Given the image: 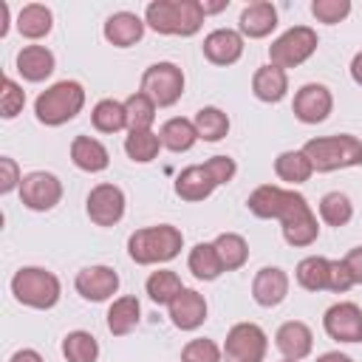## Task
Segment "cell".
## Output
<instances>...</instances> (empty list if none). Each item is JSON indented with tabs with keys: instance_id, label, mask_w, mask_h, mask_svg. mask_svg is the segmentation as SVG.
<instances>
[{
	"instance_id": "6da1fadb",
	"label": "cell",
	"mask_w": 362,
	"mask_h": 362,
	"mask_svg": "<svg viewBox=\"0 0 362 362\" xmlns=\"http://www.w3.org/2000/svg\"><path fill=\"white\" fill-rule=\"evenodd\" d=\"M144 23L156 34L192 37L204 25V11L198 0H153L144 8Z\"/></svg>"
},
{
	"instance_id": "7a4b0ae2",
	"label": "cell",
	"mask_w": 362,
	"mask_h": 362,
	"mask_svg": "<svg viewBox=\"0 0 362 362\" xmlns=\"http://www.w3.org/2000/svg\"><path fill=\"white\" fill-rule=\"evenodd\" d=\"M184 246V235L173 223H158V226H144L136 229L127 238V255L139 266H153V263H167L178 257Z\"/></svg>"
},
{
	"instance_id": "3957f363",
	"label": "cell",
	"mask_w": 362,
	"mask_h": 362,
	"mask_svg": "<svg viewBox=\"0 0 362 362\" xmlns=\"http://www.w3.org/2000/svg\"><path fill=\"white\" fill-rule=\"evenodd\" d=\"M303 153L308 156L314 173H334L345 167L362 164V141L351 133L339 136H317L303 144Z\"/></svg>"
},
{
	"instance_id": "277c9868",
	"label": "cell",
	"mask_w": 362,
	"mask_h": 362,
	"mask_svg": "<svg viewBox=\"0 0 362 362\" xmlns=\"http://www.w3.org/2000/svg\"><path fill=\"white\" fill-rule=\"evenodd\" d=\"M82 107H85V88L76 79H62V82H54L51 88H45L37 96L34 116H37L40 124L59 127V124L76 119Z\"/></svg>"
},
{
	"instance_id": "5b68a950",
	"label": "cell",
	"mask_w": 362,
	"mask_h": 362,
	"mask_svg": "<svg viewBox=\"0 0 362 362\" xmlns=\"http://www.w3.org/2000/svg\"><path fill=\"white\" fill-rule=\"evenodd\" d=\"M11 294L17 303H23L28 308L48 311L59 303L62 286H59V277L42 266H23L11 277Z\"/></svg>"
},
{
	"instance_id": "8992f818",
	"label": "cell",
	"mask_w": 362,
	"mask_h": 362,
	"mask_svg": "<svg viewBox=\"0 0 362 362\" xmlns=\"http://www.w3.org/2000/svg\"><path fill=\"white\" fill-rule=\"evenodd\" d=\"M320 37L311 25H291L288 31H283L272 45H269V59L277 68H297L305 59H311V54L317 51Z\"/></svg>"
},
{
	"instance_id": "52a82bcc",
	"label": "cell",
	"mask_w": 362,
	"mask_h": 362,
	"mask_svg": "<svg viewBox=\"0 0 362 362\" xmlns=\"http://www.w3.org/2000/svg\"><path fill=\"white\" fill-rule=\"evenodd\" d=\"M280 229H283V240L288 246H297V249L311 246L320 238L317 215H314V209L308 206V201L297 189L291 192V201L280 215Z\"/></svg>"
},
{
	"instance_id": "ba28073f",
	"label": "cell",
	"mask_w": 362,
	"mask_h": 362,
	"mask_svg": "<svg viewBox=\"0 0 362 362\" xmlns=\"http://www.w3.org/2000/svg\"><path fill=\"white\" fill-rule=\"evenodd\" d=\"M141 93L156 102V107H173L184 93V71L175 62H153L141 74Z\"/></svg>"
},
{
	"instance_id": "9c48e42d",
	"label": "cell",
	"mask_w": 362,
	"mask_h": 362,
	"mask_svg": "<svg viewBox=\"0 0 362 362\" xmlns=\"http://www.w3.org/2000/svg\"><path fill=\"white\" fill-rule=\"evenodd\" d=\"M266 331L255 322H238L229 328L223 342V359L226 362H263L266 359Z\"/></svg>"
},
{
	"instance_id": "30bf717a",
	"label": "cell",
	"mask_w": 362,
	"mask_h": 362,
	"mask_svg": "<svg viewBox=\"0 0 362 362\" xmlns=\"http://www.w3.org/2000/svg\"><path fill=\"white\" fill-rule=\"evenodd\" d=\"M17 192H20L23 206H28L34 212H48L62 201V181L54 173L34 170V173L23 175V184Z\"/></svg>"
},
{
	"instance_id": "8fae6325",
	"label": "cell",
	"mask_w": 362,
	"mask_h": 362,
	"mask_svg": "<svg viewBox=\"0 0 362 362\" xmlns=\"http://www.w3.org/2000/svg\"><path fill=\"white\" fill-rule=\"evenodd\" d=\"M124 192L116 184H96L85 198V212L96 226H116L124 218Z\"/></svg>"
},
{
	"instance_id": "7c38bea8",
	"label": "cell",
	"mask_w": 362,
	"mask_h": 362,
	"mask_svg": "<svg viewBox=\"0 0 362 362\" xmlns=\"http://www.w3.org/2000/svg\"><path fill=\"white\" fill-rule=\"evenodd\" d=\"M294 116L303 124H320L328 119V113L334 110V96L325 85L320 82H308L294 93V105H291Z\"/></svg>"
},
{
	"instance_id": "4fadbf2b",
	"label": "cell",
	"mask_w": 362,
	"mask_h": 362,
	"mask_svg": "<svg viewBox=\"0 0 362 362\" xmlns=\"http://www.w3.org/2000/svg\"><path fill=\"white\" fill-rule=\"evenodd\" d=\"M322 328L337 342H362V308L356 303H334L322 317Z\"/></svg>"
},
{
	"instance_id": "5bb4252c",
	"label": "cell",
	"mask_w": 362,
	"mask_h": 362,
	"mask_svg": "<svg viewBox=\"0 0 362 362\" xmlns=\"http://www.w3.org/2000/svg\"><path fill=\"white\" fill-rule=\"evenodd\" d=\"M74 288L79 291L82 300L105 303V300H110V297L119 291V274H116L110 266H85V269L76 274Z\"/></svg>"
},
{
	"instance_id": "9a60e30c",
	"label": "cell",
	"mask_w": 362,
	"mask_h": 362,
	"mask_svg": "<svg viewBox=\"0 0 362 362\" xmlns=\"http://www.w3.org/2000/svg\"><path fill=\"white\" fill-rule=\"evenodd\" d=\"M201 51L212 65H235L243 57V37L235 28H215L204 37Z\"/></svg>"
},
{
	"instance_id": "2e32d148",
	"label": "cell",
	"mask_w": 362,
	"mask_h": 362,
	"mask_svg": "<svg viewBox=\"0 0 362 362\" xmlns=\"http://www.w3.org/2000/svg\"><path fill=\"white\" fill-rule=\"evenodd\" d=\"M252 297L263 308H274L288 297V274L277 266H263L252 280Z\"/></svg>"
},
{
	"instance_id": "e0dca14e",
	"label": "cell",
	"mask_w": 362,
	"mask_h": 362,
	"mask_svg": "<svg viewBox=\"0 0 362 362\" xmlns=\"http://www.w3.org/2000/svg\"><path fill=\"white\" fill-rule=\"evenodd\" d=\"M274 345H277V351L283 354V359L300 362V359H305V356L311 354V348H314V334H311V328H308L305 322L288 320V322H283V325L277 328Z\"/></svg>"
},
{
	"instance_id": "ac0fdd59",
	"label": "cell",
	"mask_w": 362,
	"mask_h": 362,
	"mask_svg": "<svg viewBox=\"0 0 362 362\" xmlns=\"http://www.w3.org/2000/svg\"><path fill=\"white\" fill-rule=\"evenodd\" d=\"M277 28V8L269 0H255L249 6H243L240 17H238V31L240 37L249 40H263Z\"/></svg>"
},
{
	"instance_id": "d6986e66",
	"label": "cell",
	"mask_w": 362,
	"mask_h": 362,
	"mask_svg": "<svg viewBox=\"0 0 362 362\" xmlns=\"http://www.w3.org/2000/svg\"><path fill=\"white\" fill-rule=\"evenodd\" d=\"M167 308H170L173 325L181 328V331H195L206 320V300H204V294H198L195 288H187V286H184V291Z\"/></svg>"
},
{
	"instance_id": "ffe728a7",
	"label": "cell",
	"mask_w": 362,
	"mask_h": 362,
	"mask_svg": "<svg viewBox=\"0 0 362 362\" xmlns=\"http://www.w3.org/2000/svg\"><path fill=\"white\" fill-rule=\"evenodd\" d=\"M291 192L294 189H283L277 184H263L257 187L249 198H246V206L255 218H263V221H280L283 209L288 206L291 201Z\"/></svg>"
},
{
	"instance_id": "44dd1931",
	"label": "cell",
	"mask_w": 362,
	"mask_h": 362,
	"mask_svg": "<svg viewBox=\"0 0 362 362\" xmlns=\"http://www.w3.org/2000/svg\"><path fill=\"white\" fill-rule=\"evenodd\" d=\"M144 20L139 17V14H133V11H116V14H110L107 20H105V28H102V34H105V40L110 42V45H116V48H130V45H136L141 37H144Z\"/></svg>"
},
{
	"instance_id": "7402d4cb",
	"label": "cell",
	"mask_w": 362,
	"mask_h": 362,
	"mask_svg": "<svg viewBox=\"0 0 362 362\" xmlns=\"http://www.w3.org/2000/svg\"><path fill=\"white\" fill-rule=\"evenodd\" d=\"M215 178L209 175V170L204 164H189L178 173L175 178V195L181 201H189V204H198L204 198H209L215 192Z\"/></svg>"
},
{
	"instance_id": "603a6c76",
	"label": "cell",
	"mask_w": 362,
	"mask_h": 362,
	"mask_svg": "<svg viewBox=\"0 0 362 362\" xmlns=\"http://www.w3.org/2000/svg\"><path fill=\"white\" fill-rule=\"evenodd\" d=\"M54 54L45 45H23L17 51V71L25 82H42L54 74Z\"/></svg>"
},
{
	"instance_id": "cb8c5ba5",
	"label": "cell",
	"mask_w": 362,
	"mask_h": 362,
	"mask_svg": "<svg viewBox=\"0 0 362 362\" xmlns=\"http://www.w3.org/2000/svg\"><path fill=\"white\" fill-rule=\"evenodd\" d=\"M71 161L85 173H102L110 164L107 147L93 136H76L71 141Z\"/></svg>"
},
{
	"instance_id": "d4e9b609",
	"label": "cell",
	"mask_w": 362,
	"mask_h": 362,
	"mask_svg": "<svg viewBox=\"0 0 362 362\" xmlns=\"http://www.w3.org/2000/svg\"><path fill=\"white\" fill-rule=\"evenodd\" d=\"M286 90H288V74L283 68H277V65L269 62V65H260L255 71V76H252V93L260 102L274 105V102H280L286 96Z\"/></svg>"
},
{
	"instance_id": "484cf974",
	"label": "cell",
	"mask_w": 362,
	"mask_h": 362,
	"mask_svg": "<svg viewBox=\"0 0 362 362\" xmlns=\"http://www.w3.org/2000/svg\"><path fill=\"white\" fill-rule=\"evenodd\" d=\"M141 320V305L136 297L124 294V297H116L107 308V331L113 337H127Z\"/></svg>"
},
{
	"instance_id": "4316f807",
	"label": "cell",
	"mask_w": 362,
	"mask_h": 362,
	"mask_svg": "<svg viewBox=\"0 0 362 362\" xmlns=\"http://www.w3.org/2000/svg\"><path fill=\"white\" fill-rule=\"evenodd\" d=\"M54 28V14L48 6L42 3H28L20 8L17 14V31L25 37V40H42L48 37Z\"/></svg>"
},
{
	"instance_id": "83f0119b",
	"label": "cell",
	"mask_w": 362,
	"mask_h": 362,
	"mask_svg": "<svg viewBox=\"0 0 362 362\" xmlns=\"http://www.w3.org/2000/svg\"><path fill=\"white\" fill-rule=\"evenodd\" d=\"M158 139H161V147H167L170 153H187L192 150V144L198 141V133H195V124L184 116H173L161 124L158 130Z\"/></svg>"
},
{
	"instance_id": "f1b7e54d",
	"label": "cell",
	"mask_w": 362,
	"mask_h": 362,
	"mask_svg": "<svg viewBox=\"0 0 362 362\" xmlns=\"http://www.w3.org/2000/svg\"><path fill=\"white\" fill-rule=\"evenodd\" d=\"M274 175L286 184H303L314 175V167L308 161V156L303 150H283L277 158H274Z\"/></svg>"
},
{
	"instance_id": "f546056e",
	"label": "cell",
	"mask_w": 362,
	"mask_h": 362,
	"mask_svg": "<svg viewBox=\"0 0 362 362\" xmlns=\"http://www.w3.org/2000/svg\"><path fill=\"white\" fill-rule=\"evenodd\" d=\"M215 252H218V260L223 266V272H235L240 269L246 260H249V243L243 235L238 232H221L215 240H212Z\"/></svg>"
},
{
	"instance_id": "4dcf8cb0",
	"label": "cell",
	"mask_w": 362,
	"mask_h": 362,
	"mask_svg": "<svg viewBox=\"0 0 362 362\" xmlns=\"http://www.w3.org/2000/svg\"><path fill=\"white\" fill-rule=\"evenodd\" d=\"M144 288H147V297H150L156 305H170V303L184 291V283H181V277H178L173 269H158V272H153V274L147 277Z\"/></svg>"
},
{
	"instance_id": "1f68e13d",
	"label": "cell",
	"mask_w": 362,
	"mask_h": 362,
	"mask_svg": "<svg viewBox=\"0 0 362 362\" xmlns=\"http://www.w3.org/2000/svg\"><path fill=\"white\" fill-rule=\"evenodd\" d=\"M90 122L99 133H119L127 127V110L119 99H102L90 110Z\"/></svg>"
},
{
	"instance_id": "d6a6232c",
	"label": "cell",
	"mask_w": 362,
	"mask_h": 362,
	"mask_svg": "<svg viewBox=\"0 0 362 362\" xmlns=\"http://www.w3.org/2000/svg\"><path fill=\"white\" fill-rule=\"evenodd\" d=\"M317 212H320V221H322V223L339 229V226L351 223V218H354V204H351V198H348L345 192L334 189V192H325V195L320 198Z\"/></svg>"
},
{
	"instance_id": "836d02e7",
	"label": "cell",
	"mask_w": 362,
	"mask_h": 362,
	"mask_svg": "<svg viewBox=\"0 0 362 362\" xmlns=\"http://www.w3.org/2000/svg\"><path fill=\"white\" fill-rule=\"evenodd\" d=\"M328 257H320V255H311V257H303L294 269V277L297 283L305 288V291H328Z\"/></svg>"
},
{
	"instance_id": "e575fe53",
	"label": "cell",
	"mask_w": 362,
	"mask_h": 362,
	"mask_svg": "<svg viewBox=\"0 0 362 362\" xmlns=\"http://www.w3.org/2000/svg\"><path fill=\"white\" fill-rule=\"evenodd\" d=\"M192 124H195L198 139H204V141H221V139L229 133V116H226L221 107H215V105L201 107V110L195 113Z\"/></svg>"
},
{
	"instance_id": "d590c367",
	"label": "cell",
	"mask_w": 362,
	"mask_h": 362,
	"mask_svg": "<svg viewBox=\"0 0 362 362\" xmlns=\"http://www.w3.org/2000/svg\"><path fill=\"white\" fill-rule=\"evenodd\" d=\"M161 150V139L158 133L153 130H127V139H124V153L130 161L136 164H147L158 156Z\"/></svg>"
},
{
	"instance_id": "8d00e7d4",
	"label": "cell",
	"mask_w": 362,
	"mask_h": 362,
	"mask_svg": "<svg viewBox=\"0 0 362 362\" xmlns=\"http://www.w3.org/2000/svg\"><path fill=\"white\" fill-rule=\"evenodd\" d=\"M187 266L189 272L198 277V280H215L223 274V266L218 260V252L212 243H195L189 249V257H187Z\"/></svg>"
},
{
	"instance_id": "74e56055",
	"label": "cell",
	"mask_w": 362,
	"mask_h": 362,
	"mask_svg": "<svg viewBox=\"0 0 362 362\" xmlns=\"http://www.w3.org/2000/svg\"><path fill=\"white\" fill-rule=\"evenodd\" d=\"M124 110H127V130H153L156 122V102L150 96H144L141 90L130 93L124 99Z\"/></svg>"
},
{
	"instance_id": "f35d334b",
	"label": "cell",
	"mask_w": 362,
	"mask_h": 362,
	"mask_svg": "<svg viewBox=\"0 0 362 362\" xmlns=\"http://www.w3.org/2000/svg\"><path fill=\"white\" fill-rule=\"evenodd\" d=\"M62 356L68 362H96L99 359V342L90 331H71L62 339Z\"/></svg>"
},
{
	"instance_id": "ab89813d",
	"label": "cell",
	"mask_w": 362,
	"mask_h": 362,
	"mask_svg": "<svg viewBox=\"0 0 362 362\" xmlns=\"http://www.w3.org/2000/svg\"><path fill=\"white\" fill-rule=\"evenodd\" d=\"M25 105V90L11 79V76H3L0 82V116L3 119H14Z\"/></svg>"
},
{
	"instance_id": "60d3db41",
	"label": "cell",
	"mask_w": 362,
	"mask_h": 362,
	"mask_svg": "<svg viewBox=\"0 0 362 362\" xmlns=\"http://www.w3.org/2000/svg\"><path fill=\"white\" fill-rule=\"evenodd\" d=\"M221 359H223V351L206 337L189 339L181 348V362H221Z\"/></svg>"
},
{
	"instance_id": "b9f144b4",
	"label": "cell",
	"mask_w": 362,
	"mask_h": 362,
	"mask_svg": "<svg viewBox=\"0 0 362 362\" xmlns=\"http://www.w3.org/2000/svg\"><path fill=\"white\" fill-rule=\"evenodd\" d=\"M311 14L325 25L342 23L351 14V0H314L311 3Z\"/></svg>"
},
{
	"instance_id": "7bdbcfd3",
	"label": "cell",
	"mask_w": 362,
	"mask_h": 362,
	"mask_svg": "<svg viewBox=\"0 0 362 362\" xmlns=\"http://www.w3.org/2000/svg\"><path fill=\"white\" fill-rule=\"evenodd\" d=\"M204 167L209 170V175L215 178L218 187H221V184H229V181L235 178V173H238V164H235L232 156H212V158L204 161Z\"/></svg>"
},
{
	"instance_id": "ee69618b",
	"label": "cell",
	"mask_w": 362,
	"mask_h": 362,
	"mask_svg": "<svg viewBox=\"0 0 362 362\" xmlns=\"http://www.w3.org/2000/svg\"><path fill=\"white\" fill-rule=\"evenodd\" d=\"M354 286H356V283H354V277H351L345 260H331V263H328V291L345 294V291L354 288Z\"/></svg>"
},
{
	"instance_id": "f6af8a7d",
	"label": "cell",
	"mask_w": 362,
	"mask_h": 362,
	"mask_svg": "<svg viewBox=\"0 0 362 362\" xmlns=\"http://www.w3.org/2000/svg\"><path fill=\"white\" fill-rule=\"evenodd\" d=\"M20 184H23V175H20L17 161L8 158V156H3V158H0V192L8 195V192H14V189H20Z\"/></svg>"
},
{
	"instance_id": "bcb514c9",
	"label": "cell",
	"mask_w": 362,
	"mask_h": 362,
	"mask_svg": "<svg viewBox=\"0 0 362 362\" xmlns=\"http://www.w3.org/2000/svg\"><path fill=\"white\" fill-rule=\"evenodd\" d=\"M342 260H345V266H348V272H351L354 283L359 286V283H362V246H354Z\"/></svg>"
},
{
	"instance_id": "7dc6e473",
	"label": "cell",
	"mask_w": 362,
	"mask_h": 362,
	"mask_svg": "<svg viewBox=\"0 0 362 362\" xmlns=\"http://www.w3.org/2000/svg\"><path fill=\"white\" fill-rule=\"evenodd\" d=\"M8 362H42V356L34 351V348H20V351H14L11 354V359Z\"/></svg>"
},
{
	"instance_id": "c3c4849f",
	"label": "cell",
	"mask_w": 362,
	"mask_h": 362,
	"mask_svg": "<svg viewBox=\"0 0 362 362\" xmlns=\"http://www.w3.org/2000/svg\"><path fill=\"white\" fill-rule=\"evenodd\" d=\"M201 3V11H204V17L206 14H218V11H223L226 6H229V0H218V3H206V0H198Z\"/></svg>"
},
{
	"instance_id": "681fc988",
	"label": "cell",
	"mask_w": 362,
	"mask_h": 362,
	"mask_svg": "<svg viewBox=\"0 0 362 362\" xmlns=\"http://www.w3.org/2000/svg\"><path fill=\"white\" fill-rule=\"evenodd\" d=\"M351 79H354L356 85H362V51L351 59Z\"/></svg>"
},
{
	"instance_id": "f907efd6",
	"label": "cell",
	"mask_w": 362,
	"mask_h": 362,
	"mask_svg": "<svg viewBox=\"0 0 362 362\" xmlns=\"http://www.w3.org/2000/svg\"><path fill=\"white\" fill-rule=\"evenodd\" d=\"M317 362H354V359L348 354H342V351H328V354L317 356Z\"/></svg>"
},
{
	"instance_id": "816d5d0a",
	"label": "cell",
	"mask_w": 362,
	"mask_h": 362,
	"mask_svg": "<svg viewBox=\"0 0 362 362\" xmlns=\"http://www.w3.org/2000/svg\"><path fill=\"white\" fill-rule=\"evenodd\" d=\"M8 3L6 0H0V37H6L8 34Z\"/></svg>"
},
{
	"instance_id": "f5cc1de1",
	"label": "cell",
	"mask_w": 362,
	"mask_h": 362,
	"mask_svg": "<svg viewBox=\"0 0 362 362\" xmlns=\"http://www.w3.org/2000/svg\"><path fill=\"white\" fill-rule=\"evenodd\" d=\"M283 362H291V359H283Z\"/></svg>"
}]
</instances>
